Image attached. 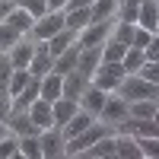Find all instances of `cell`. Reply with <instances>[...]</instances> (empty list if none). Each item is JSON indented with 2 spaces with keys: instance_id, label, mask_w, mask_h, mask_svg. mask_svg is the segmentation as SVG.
Wrapping results in <instances>:
<instances>
[{
  "instance_id": "1",
  "label": "cell",
  "mask_w": 159,
  "mask_h": 159,
  "mask_svg": "<svg viewBox=\"0 0 159 159\" xmlns=\"http://www.w3.org/2000/svg\"><path fill=\"white\" fill-rule=\"evenodd\" d=\"M118 96H121L124 102H137V99H156L159 96V83H153V80L140 76V73H124L121 86L115 89Z\"/></svg>"
},
{
  "instance_id": "2",
  "label": "cell",
  "mask_w": 159,
  "mask_h": 159,
  "mask_svg": "<svg viewBox=\"0 0 159 159\" xmlns=\"http://www.w3.org/2000/svg\"><path fill=\"white\" fill-rule=\"evenodd\" d=\"M105 134H111V130H108V124L96 118V121H92V124L83 130V134H76V137H70L67 143H64V156H83V153L92 147V143H96L99 137H105Z\"/></svg>"
},
{
  "instance_id": "3",
  "label": "cell",
  "mask_w": 159,
  "mask_h": 159,
  "mask_svg": "<svg viewBox=\"0 0 159 159\" xmlns=\"http://www.w3.org/2000/svg\"><path fill=\"white\" fill-rule=\"evenodd\" d=\"M124 64L121 61H102L99 64V70L92 73V83H96L99 89H105V92H115L118 86H121V80H124Z\"/></svg>"
},
{
  "instance_id": "4",
  "label": "cell",
  "mask_w": 159,
  "mask_h": 159,
  "mask_svg": "<svg viewBox=\"0 0 159 159\" xmlns=\"http://www.w3.org/2000/svg\"><path fill=\"white\" fill-rule=\"evenodd\" d=\"M115 29V19H102V22H89L83 32H76V45L80 48H102L105 38L111 35Z\"/></svg>"
},
{
  "instance_id": "5",
  "label": "cell",
  "mask_w": 159,
  "mask_h": 159,
  "mask_svg": "<svg viewBox=\"0 0 159 159\" xmlns=\"http://www.w3.org/2000/svg\"><path fill=\"white\" fill-rule=\"evenodd\" d=\"M64 29V10H48L42 19H35V25H32V38L35 42H48L54 32H61Z\"/></svg>"
},
{
  "instance_id": "6",
  "label": "cell",
  "mask_w": 159,
  "mask_h": 159,
  "mask_svg": "<svg viewBox=\"0 0 159 159\" xmlns=\"http://www.w3.org/2000/svg\"><path fill=\"white\" fill-rule=\"evenodd\" d=\"M38 143H42V159H57L64 156L67 137H64L61 127H45V130H38Z\"/></svg>"
},
{
  "instance_id": "7",
  "label": "cell",
  "mask_w": 159,
  "mask_h": 159,
  "mask_svg": "<svg viewBox=\"0 0 159 159\" xmlns=\"http://www.w3.org/2000/svg\"><path fill=\"white\" fill-rule=\"evenodd\" d=\"M127 118V102L121 99V96H111L108 92V99H105V105H102V111H99V121H105V124H118V121H124Z\"/></svg>"
},
{
  "instance_id": "8",
  "label": "cell",
  "mask_w": 159,
  "mask_h": 159,
  "mask_svg": "<svg viewBox=\"0 0 159 159\" xmlns=\"http://www.w3.org/2000/svg\"><path fill=\"white\" fill-rule=\"evenodd\" d=\"M92 83V80H86L80 70H70V73H64V86H61V96L64 99H73V102H80V96L86 92V86Z\"/></svg>"
},
{
  "instance_id": "9",
  "label": "cell",
  "mask_w": 159,
  "mask_h": 159,
  "mask_svg": "<svg viewBox=\"0 0 159 159\" xmlns=\"http://www.w3.org/2000/svg\"><path fill=\"white\" fill-rule=\"evenodd\" d=\"M51 67H54V57H51V51H48L45 42H38V45H35V54H32V61H29V73L42 80L45 73H51Z\"/></svg>"
},
{
  "instance_id": "10",
  "label": "cell",
  "mask_w": 159,
  "mask_h": 159,
  "mask_svg": "<svg viewBox=\"0 0 159 159\" xmlns=\"http://www.w3.org/2000/svg\"><path fill=\"white\" fill-rule=\"evenodd\" d=\"M7 127H10V134H16V137H29V134H38V130H42V127L29 118V111H10Z\"/></svg>"
},
{
  "instance_id": "11",
  "label": "cell",
  "mask_w": 159,
  "mask_h": 159,
  "mask_svg": "<svg viewBox=\"0 0 159 159\" xmlns=\"http://www.w3.org/2000/svg\"><path fill=\"white\" fill-rule=\"evenodd\" d=\"M105 99H108V92H105V89H99L96 83H89V86H86V92H83V96H80V108L99 118V111H102Z\"/></svg>"
},
{
  "instance_id": "12",
  "label": "cell",
  "mask_w": 159,
  "mask_h": 159,
  "mask_svg": "<svg viewBox=\"0 0 159 159\" xmlns=\"http://www.w3.org/2000/svg\"><path fill=\"white\" fill-rule=\"evenodd\" d=\"M102 64V48H80V61H76V70L83 73L86 80H92V73L99 70Z\"/></svg>"
},
{
  "instance_id": "13",
  "label": "cell",
  "mask_w": 159,
  "mask_h": 159,
  "mask_svg": "<svg viewBox=\"0 0 159 159\" xmlns=\"http://www.w3.org/2000/svg\"><path fill=\"white\" fill-rule=\"evenodd\" d=\"M80 111V102H73V99H54V102H51V115H54V127H64V124H67L70 121V118Z\"/></svg>"
},
{
  "instance_id": "14",
  "label": "cell",
  "mask_w": 159,
  "mask_h": 159,
  "mask_svg": "<svg viewBox=\"0 0 159 159\" xmlns=\"http://www.w3.org/2000/svg\"><path fill=\"white\" fill-rule=\"evenodd\" d=\"M29 118H32V121L38 124V127H54V115H51V102L48 99H42V96H38L32 105H29Z\"/></svg>"
},
{
  "instance_id": "15",
  "label": "cell",
  "mask_w": 159,
  "mask_h": 159,
  "mask_svg": "<svg viewBox=\"0 0 159 159\" xmlns=\"http://www.w3.org/2000/svg\"><path fill=\"white\" fill-rule=\"evenodd\" d=\"M137 25H140V29L156 32V25H159V3H156V0H140V10H137Z\"/></svg>"
},
{
  "instance_id": "16",
  "label": "cell",
  "mask_w": 159,
  "mask_h": 159,
  "mask_svg": "<svg viewBox=\"0 0 159 159\" xmlns=\"http://www.w3.org/2000/svg\"><path fill=\"white\" fill-rule=\"evenodd\" d=\"M115 156H121V159H143L137 137L134 134H118L115 137Z\"/></svg>"
},
{
  "instance_id": "17",
  "label": "cell",
  "mask_w": 159,
  "mask_h": 159,
  "mask_svg": "<svg viewBox=\"0 0 159 159\" xmlns=\"http://www.w3.org/2000/svg\"><path fill=\"white\" fill-rule=\"evenodd\" d=\"M45 45H48V51H51V57H57L61 51H67L70 45H76V32L64 25V29H61V32H54V35H51Z\"/></svg>"
},
{
  "instance_id": "18",
  "label": "cell",
  "mask_w": 159,
  "mask_h": 159,
  "mask_svg": "<svg viewBox=\"0 0 159 159\" xmlns=\"http://www.w3.org/2000/svg\"><path fill=\"white\" fill-rule=\"evenodd\" d=\"M76 61H80V45H70L67 51H61V54L54 57V67H51V70H54V73H70V70H76Z\"/></svg>"
},
{
  "instance_id": "19",
  "label": "cell",
  "mask_w": 159,
  "mask_h": 159,
  "mask_svg": "<svg viewBox=\"0 0 159 159\" xmlns=\"http://www.w3.org/2000/svg\"><path fill=\"white\" fill-rule=\"evenodd\" d=\"M92 121H96V115H89V111H83V108H80V111H76V115H73V118H70V121L64 124L61 130H64V137L70 140V137H76V134H83V130H86Z\"/></svg>"
},
{
  "instance_id": "20",
  "label": "cell",
  "mask_w": 159,
  "mask_h": 159,
  "mask_svg": "<svg viewBox=\"0 0 159 159\" xmlns=\"http://www.w3.org/2000/svg\"><path fill=\"white\" fill-rule=\"evenodd\" d=\"M89 22H92V16H89V7L64 10V25H67V29H73V32H83Z\"/></svg>"
},
{
  "instance_id": "21",
  "label": "cell",
  "mask_w": 159,
  "mask_h": 159,
  "mask_svg": "<svg viewBox=\"0 0 159 159\" xmlns=\"http://www.w3.org/2000/svg\"><path fill=\"white\" fill-rule=\"evenodd\" d=\"M7 54H10V61H13V67H29V61H32V54H35V45H29L25 38H19Z\"/></svg>"
},
{
  "instance_id": "22",
  "label": "cell",
  "mask_w": 159,
  "mask_h": 159,
  "mask_svg": "<svg viewBox=\"0 0 159 159\" xmlns=\"http://www.w3.org/2000/svg\"><path fill=\"white\" fill-rule=\"evenodd\" d=\"M7 22L13 25V29H19L22 35H29L32 32V25H35V19H32V13H25L22 7H16L13 3V10H10V16H7Z\"/></svg>"
},
{
  "instance_id": "23",
  "label": "cell",
  "mask_w": 159,
  "mask_h": 159,
  "mask_svg": "<svg viewBox=\"0 0 159 159\" xmlns=\"http://www.w3.org/2000/svg\"><path fill=\"white\" fill-rule=\"evenodd\" d=\"M61 86H64V76L61 73H45L42 76V99H48V102H54V99H61Z\"/></svg>"
},
{
  "instance_id": "24",
  "label": "cell",
  "mask_w": 159,
  "mask_h": 159,
  "mask_svg": "<svg viewBox=\"0 0 159 159\" xmlns=\"http://www.w3.org/2000/svg\"><path fill=\"white\" fill-rule=\"evenodd\" d=\"M83 156H92V159H111V156H115V137H111V134L99 137V140L92 143V147H89Z\"/></svg>"
},
{
  "instance_id": "25",
  "label": "cell",
  "mask_w": 159,
  "mask_h": 159,
  "mask_svg": "<svg viewBox=\"0 0 159 159\" xmlns=\"http://www.w3.org/2000/svg\"><path fill=\"white\" fill-rule=\"evenodd\" d=\"M115 10H118V0H92L89 16H92V22H102V19H111Z\"/></svg>"
},
{
  "instance_id": "26",
  "label": "cell",
  "mask_w": 159,
  "mask_h": 159,
  "mask_svg": "<svg viewBox=\"0 0 159 159\" xmlns=\"http://www.w3.org/2000/svg\"><path fill=\"white\" fill-rule=\"evenodd\" d=\"M127 48H130V45H124V42H118L115 35H108V38H105V45H102V61H121Z\"/></svg>"
},
{
  "instance_id": "27",
  "label": "cell",
  "mask_w": 159,
  "mask_h": 159,
  "mask_svg": "<svg viewBox=\"0 0 159 159\" xmlns=\"http://www.w3.org/2000/svg\"><path fill=\"white\" fill-rule=\"evenodd\" d=\"M121 64H124V70H127V73H137L143 64H147V54H143V48H134V45H130V48L124 51Z\"/></svg>"
},
{
  "instance_id": "28",
  "label": "cell",
  "mask_w": 159,
  "mask_h": 159,
  "mask_svg": "<svg viewBox=\"0 0 159 159\" xmlns=\"http://www.w3.org/2000/svg\"><path fill=\"white\" fill-rule=\"evenodd\" d=\"M127 115H130V118H153V115H156V99L127 102Z\"/></svg>"
},
{
  "instance_id": "29",
  "label": "cell",
  "mask_w": 159,
  "mask_h": 159,
  "mask_svg": "<svg viewBox=\"0 0 159 159\" xmlns=\"http://www.w3.org/2000/svg\"><path fill=\"white\" fill-rule=\"evenodd\" d=\"M19 156H25V159H42V143H38V134L19 137Z\"/></svg>"
},
{
  "instance_id": "30",
  "label": "cell",
  "mask_w": 159,
  "mask_h": 159,
  "mask_svg": "<svg viewBox=\"0 0 159 159\" xmlns=\"http://www.w3.org/2000/svg\"><path fill=\"white\" fill-rule=\"evenodd\" d=\"M19 38H22V32H19V29H13V25H10L7 19L0 22V51H3V54H7V51H10L13 45L19 42Z\"/></svg>"
},
{
  "instance_id": "31",
  "label": "cell",
  "mask_w": 159,
  "mask_h": 159,
  "mask_svg": "<svg viewBox=\"0 0 159 159\" xmlns=\"http://www.w3.org/2000/svg\"><path fill=\"white\" fill-rule=\"evenodd\" d=\"M32 80V73H29V67H13V76H10V99L13 96H19V92L25 89V83Z\"/></svg>"
},
{
  "instance_id": "32",
  "label": "cell",
  "mask_w": 159,
  "mask_h": 159,
  "mask_svg": "<svg viewBox=\"0 0 159 159\" xmlns=\"http://www.w3.org/2000/svg\"><path fill=\"white\" fill-rule=\"evenodd\" d=\"M134 32H137V22H127V19H118L115 29H111V35L124 45H134Z\"/></svg>"
},
{
  "instance_id": "33",
  "label": "cell",
  "mask_w": 159,
  "mask_h": 159,
  "mask_svg": "<svg viewBox=\"0 0 159 159\" xmlns=\"http://www.w3.org/2000/svg\"><path fill=\"white\" fill-rule=\"evenodd\" d=\"M10 76H13V61L10 54L0 51V96H10Z\"/></svg>"
},
{
  "instance_id": "34",
  "label": "cell",
  "mask_w": 159,
  "mask_h": 159,
  "mask_svg": "<svg viewBox=\"0 0 159 159\" xmlns=\"http://www.w3.org/2000/svg\"><path fill=\"white\" fill-rule=\"evenodd\" d=\"M16 7H22L25 13H32V19H42L48 13V0H13Z\"/></svg>"
},
{
  "instance_id": "35",
  "label": "cell",
  "mask_w": 159,
  "mask_h": 159,
  "mask_svg": "<svg viewBox=\"0 0 159 159\" xmlns=\"http://www.w3.org/2000/svg\"><path fill=\"white\" fill-rule=\"evenodd\" d=\"M13 156H19V137L7 134V137H0V159H13Z\"/></svg>"
},
{
  "instance_id": "36",
  "label": "cell",
  "mask_w": 159,
  "mask_h": 159,
  "mask_svg": "<svg viewBox=\"0 0 159 159\" xmlns=\"http://www.w3.org/2000/svg\"><path fill=\"white\" fill-rule=\"evenodd\" d=\"M137 143L147 159H159V137H137Z\"/></svg>"
},
{
  "instance_id": "37",
  "label": "cell",
  "mask_w": 159,
  "mask_h": 159,
  "mask_svg": "<svg viewBox=\"0 0 159 159\" xmlns=\"http://www.w3.org/2000/svg\"><path fill=\"white\" fill-rule=\"evenodd\" d=\"M118 10H121V19H127V22H137L140 0H121V3H118Z\"/></svg>"
},
{
  "instance_id": "38",
  "label": "cell",
  "mask_w": 159,
  "mask_h": 159,
  "mask_svg": "<svg viewBox=\"0 0 159 159\" xmlns=\"http://www.w3.org/2000/svg\"><path fill=\"white\" fill-rule=\"evenodd\" d=\"M137 73H140V76H147V80H153V83H159V61H147Z\"/></svg>"
},
{
  "instance_id": "39",
  "label": "cell",
  "mask_w": 159,
  "mask_h": 159,
  "mask_svg": "<svg viewBox=\"0 0 159 159\" xmlns=\"http://www.w3.org/2000/svg\"><path fill=\"white\" fill-rule=\"evenodd\" d=\"M153 35H156V32H150V29H140V25H137V32H134V48H147Z\"/></svg>"
},
{
  "instance_id": "40",
  "label": "cell",
  "mask_w": 159,
  "mask_h": 159,
  "mask_svg": "<svg viewBox=\"0 0 159 159\" xmlns=\"http://www.w3.org/2000/svg\"><path fill=\"white\" fill-rule=\"evenodd\" d=\"M143 54H147V61H159V35L150 38V45L143 48Z\"/></svg>"
},
{
  "instance_id": "41",
  "label": "cell",
  "mask_w": 159,
  "mask_h": 159,
  "mask_svg": "<svg viewBox=\"0 0 159 159\" xmlns=\"http://www.w3.org/2000/svg\"><path fill=\"white\" fill-rule=\"evenodd\" d=\"M10 118V96H0V121Z\"/></svg>"
},
{
  "instance_id": "42",
  "label": "cell",
  "mask_w": 159,
  "mask_h": 159,
  "mask_svg": "<svg viewBox=\"0 0 159 159\" xmlns=\"http://www.w3.org/2000/svg\"><path fill=\"white\" fill-rule=\"evenodd\" d=\"M10 10H13V3H10V0H0V22L10 16Z\"/></svg>"
},
{
  "instance_id": "43",
  "label": "cell",
  "mask_w": 159,
  "mask_h": 159,
  "mask_svg": "<svg viewBox=\"0 0 159 159\" xmlns=\"http://www.w3.org/2000/svg\"><path fill=\"white\" fill-rule=\"evenodd\" d=\"M67 7V0H48V10H64Z\"/></svg>"
},
{
  "instance_id": "44",
  "label": "cell",
  "mask_w": 159,
  "mask_h": 159,
  "mask_svg": "<svg viewBox=\"0 0 159 159\" xmlns=\"http://www.w3.org/2000/svg\"><path fill=\"white\" fill-rule=\"evenodd\" d=\"M10 134V127H7V121H0V137H7Z\"/></svg>"
},
{
  "instance_id": "45",
  "label": "cell",
  "mask_w": 159,
  "mask_h": 159,
  "mask_svg": "<svg viewBox=\"0 0 159 159\" xmlns=\"http://www.w3.org/2000/svg\"><path fill=\"white\" fill-rule=\"evenodd\" d=\"M153 121H156V124H159V108H156V115H153Z\"/></svg>"
},
{
  "instance_id": "46",
  "label": "cell",
  "mask_w": 159,
  "mask_h": 159,
  "mask_svg": "<svg viewBox=\"0 0 159 159\" xmlns=\"http://www.w3.org/2000/svg\"><path fill=\"white\" fill-rule=\"evenodd\" d=\"M156 108H159V96H156Z\"/></svg>"
},
{
  "instance_id": "47",
  "label": "cell",
  "mask_w": 159,
  "mask_h": 159,
  "mask_svg": "<svg viewBox=\"0 0 159 159\" xmlns=\"http://www.w3.org/2000/svg\"><path fill=\"white\" fill-rule=\"evenodd\" d=\"M156 35H159V25H156Z\"/></svg>"
},
{
  "instance_id": "48",
  "label": "cell",
  "mask_w": 159,
  "mask_h": 159,
  "mask_svg": "<svg viewBox=\"0 0 159 159\" xmlns=\"http://www.w3.org/2000/svg\"><path fill=\"white\" fill-rule=\"evenodd\" d=\"M10 3H13V0H10Z\"/></svg>"
}]
</instances>
